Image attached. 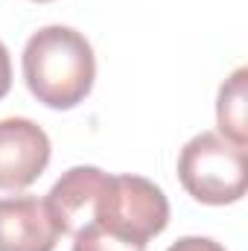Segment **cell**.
I'll return each instance as SVG.
<instances>
[{
    "mask_svg": "<svg viewBox=\"0 0 248 251\" xmlns=\"http://www.w3.org/2000/svg\"><path fill=\"white\" fill-rule=\"evenodd\" d=\"M21 67L29 94L56 111H70L85 102L97 79V56L91 41L79 29L62 24L41 26L29 35Z\"/></svg>",
    "mask_w": 248,
    "mask_h": 251,
    "instance_id": "6da1fadb",
    "label": "cell"
},
{
    "mask_svg": "<svg viewBox=\"0 0 248 251\" xmlns=\"http://www.w3.org/2000/svg\"><path fill=\"white\" fill-rule=\"evenodd\" d=\"M88 225L146 246L170 225V201L164 190L143 176H108L94 199Z\"/></svg>",
    "mask_w": 248,
    "mask_h": 251,
    "instance_id": "7a4b0ae2",
    "label": "cell"
},
{
    "mask_svg": "<svg viewBox=\"0 0 248 251\" xmlns=\"http://www.w3.org/2000/svg\"><path fill=\"white\" fill-rule=\"evenodd\" d=\"M178 181L201 204H234L248 187V152L216 131L190 137L178 155Z\"/></svg>",
    "mask_w": 248,
    "mask_h": 251,
    "instance_id": "3957f363",
    "label": "cell"
},
{
    "mask_svg": "<svg viewBox=\"0 0 248 251\" xmlns=\"http://www.w3.org/2000/svg\"><path fill=\"white\" fill-rule=\"evenodd\" d=\"M53 155L50 137L26 117L0 120V190H26L41 178Z\"/></svg>",
    "mask_w": 248,
    "mask_h": 251,
    "instance_id": "277c9868",
    "label": "cell"
},
{
    "mask_svg": "<svg viewBox=\"0 0 248 251\" xmlns=\"http://www.w3.org/2000/svg\"><path fill=\"white\" fill-rule=\"evenodd\" d=\"M59 222L38 196L0 199V251H56Z\"/></svg>",
    "mask_w": 248,
    "mask_h": 251,
    "instance_id": "5b68a950",
    "label": "cell"
},
{
    "mask_svg": "<svg viewBox=\"0 0 248 251\" xmlns=\"http://www.w3.org/2000/svg\"><path fill=\"white\" fill-rule=\"evenodd\" d=\"M102 178H105V173L99 167H73L47 193L44 201H47L53 219L59 222L62 237L64 234L73 237L79 228L88 225L91 210H94V199L102 187Z\"/></svg>",
    "mask_w": 248,
    "mask_h": 251,
    "instance_id": "8992f818",
    "label": "cell"
},
{
    "mask_svg": "<svg viewBox=\"0 0 248 251\" xmlns=\"http://www.w3.org/2000/svg\"><path fill=\"white\" fill-rule=\"evenodd\" d=\"M246 100H248V70L237 67L219 88L216 100V123L222 137H228L237 146H248V126H246Z\"/></svg>",
    "mask_w": 248,
    "mask_h": 251,
    "instance_id": "52a82bcc",
    "label": "cell"
},
{
    "mask_svg": "<svg viewBox=\"0 0 248 251\" xmlns=\"http://www.w3.org/2000/svg\"><path fill=\"white\" fill-rule=\"evenodd\" d=\"M70 251H146V246L114 237V234L102 231L99 225H85L73 234V249Z\"/></svg>",
    "mask_w": 248,
    "mask_h": 251,
    "instance_id": "ba28073f",
    "label": "cell"
},
{
    "mask_svg": "<svg viewBox=\"0 0 248 251\" xmlns=\"http://www.w3.org/2000/svg\"><path fill=\"white\" fill-rule=\"evenodd\" d=\"M167 251H225V246L210 240V237H181Z\"/></svg>",
    "mask_w": 248,
    "mask_h": 251,
    "instance_id": "9c48e42d",
    "label": "cell"
},
{
    "mask_svg": "<svg viewBox=\"0 0 248 251\" xmlns=\"http://www.w3.org/2000/svg\"><path fill=\"white\" fill-rule=\"evenodd\" d=\"M9 88H12V59H9L6 44L0 41V100L9 94Z\"/></svg>",
    "mask_w": 248,
    "mask_h": 251,
    "instance_id": "30bf717a",
    "label": "cell"
},
{
    "mask_svg": "<svg viewBox=\"0 0 248 251\" xmlns=\"http://www.w3.org/2000/svg\"><path fill=\"white\" fill-rule=\"evenodd\" d=\"M32 3H53V0H32Z\"/></svg>",
    "mask_w": 248,
    "mask_h": 251,
    "instance_id": "8fae6325",
    "label": "cell"
}]
</instances>
